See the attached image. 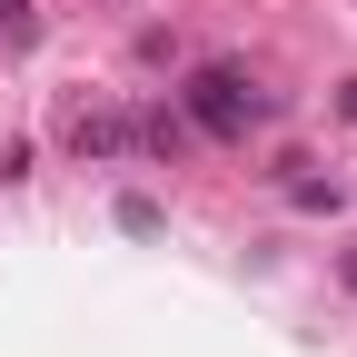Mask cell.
<instances>
[{
    "mask_svg": "<svg viewBox=\"0 0 357 357\" xmlns=\"http://www.w3.org/2000/svg\"><path fill=\"white\" fill-rule=\"evenodd\" d=\"M347 119H357V89H347Z\"/></svg>",
    "mask_w": 357,
    "mask_h": 357,
    "instance_id": "cell-5",
    "label": "cell"
},
{
    "mask_svg": "<svg viewBox=\"0 0 357 357\" xmlns=\"http://www.w3.org/2000/svg\"><path fill=\"white\" fill-rule=\"evenodd\" d=\"M189 119L208 129V139H248V129L268 119V100H258V79H248V70L208 60V70H189Z\"/></svg>",
    "mask_w": 357,
    "mask_h": 357,
    "instance_id": "cell-1",
    "label": "cell"
},
{
    "mask_svg": "<svg viewBox=\"0 0 357 357\" xmlns=\"http://www.w3.org/2000/svg\"><path fill=\"white\" fill-rule=\"evenodd\" d=\"M347 288H357V248H347Z\"/></svg>",
    "mask_w": 357,
    "mask_h": 357,
    "instance_id": "cell-4",
    "label": "cell"
},
{
    "mask_svg": "<svg viewBox=\"0 0 357 357\" xmlns=\"http://www.w3.org/2000/svg\"><path fill=\"white\" fill-rule=\"evenodd\" d=\"M70 159H129V119L119 109H70Z\"/></svg>",
    "mask_w": 357,
    "mask_h": 357,
    "instance_id": "cell-2",
    "label": "cell"
},
{
    "mask_svg": "<svg viewBox=\"0 0 357 357\" xmlns=\"http://www.w3.org/2000/svg\"><path fill=\"white\" fill-rule=\"evenodd\" d=\"M0 30H10V40H30V0H0Z\"/></svg>",
    "mask_w": 357,
    "mask_h": 357,
    "instance_id": "cell-3",
    "label": "cell"
}]
</instances>
